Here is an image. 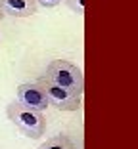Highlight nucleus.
Instances as JSON below:
<instances>
[{
  "label": "nucleus",
  "mask_w": 138,
  "mask_h": 149,
  "mask_svg": "<svg viewBox=\"0 0 138 149\" xmlns=\"http://www.w3.org/2000/svg\"><path fill=\"white\" fill-rule=\"evenodd\" d=\"M6 115H8V120H12V124L23 136L31 138V140H39L40 136H44V132H46L44 113L27 109L19 101H12L6 107Z\"/></svg>",
  "instance_id": "1"
},
{
  "label": "nucleus",
  "mask_w": 138,
  "mask_h": 149,
  "mask_svg": "<svg viewBox=\"0 0 138 149\" xmlns=\"http://www.w3.org/2000/svg\"><path fill=\"white\" fill-rule=\"evenodd\" d=\"M46 80L58 84L62 88H67L75 94L83 96V90H85V77H83V71L75 65V63L67 61V59H52V61L46 65V71L42 74Z\"/></svg>",
  "instance_id": "2"
},
{
  "label": "nucleus",
  "mask_w": 138,
  "mask_h": 149,
  "mask_svg": "<svg viewBox=\"0 0 138 149\" xmlns=\"http://www.w3.org/2000/svg\"><path fill=\"white\" fill-rule=\"evenodd\" d=\"M36 82L44 90L48 103L52 107H56L58 111H77L81 107V94H75L71 90H67V88L58 86V84L46 80L44 77H40Z\"/></svg>",
  "instance_id": "3"
},
{
  "label": "nucleus",
  "mask_w": 138,
  "mask_h": 149,
  "mask_svg": "<svg viewBox=\"0 0 138 149\" xmlns=\"http://www.w3.org/2000/svg\"><path fill=\"white\" fill-rule=\"evenodd\" d=\"M15 96H18V101L23 107L33 111H39V113H44L50 107L48 97H46L44 90L40 88L39 82H23L18 86L15 90Z\"/></svg>",
  "instance_id": "4"
},
{
  "label": "nucleus",
  "mask_w": 138,
  "mask_h": 149,
  "mask_svg": "<svg viewBox=\"0 0 138 149\" xmlns=\"http://www.w3.org/2000/svg\"><path fill=\"white\" fill-rule=\"evenodd\" d=\"M36 10L39 4L35 0H0V12L10 17H31Z\"/></svg>",
  "instance_id": "5"
},
{
  "label": "nucleus",
  "mask_w": 138,
  "mask_h": 149,
  "mask_svg": "<svg viewBox=\"0 0 138 149\" xmlns=\"http://www.w3.org/2000/svg\"><path fill=\"white\" fill-rule=\"evenodd\" d=\"M36 149H77V145L67 134H58V136H52L46 141H42Z\"/></svg>",
  "instance_id": "6"
},
{
  "label": "nucleus",
  "mask_w": 138,
  "mask_h": 149,
  "mask_svg": "<svg viewBox=\"0 0 138 149\" xmlns=\"http://www.w3.org/2000/svg\"><path fill=\"white\" fill-rule=\"evenodd\" d=\"M63 2H65V6L71 10L73 13L83 15V12H85V0H63Z\"/></svg>",
  "instance_id": "7"
},
{
  "label": "nucleus",
  "mask_w": 138,
  "mask_h": 149,
  "mask_svg": "<svg viewBox=\"0 0 138 149\" xmlns=\"http://www.w3.org/2000/svg\"><path fill=\"white\" fill-rule=\"evenodd\" d=\"M39 6H42V8H56V6H60L63 2V0H35Z\"/></svg>",
  "instance_id": "8"
},
{
  "label": "nucleus",
  "mask_w": 138,
  "mask_h": 149,
  "mask_svg": "<svg viewBox=\"0 0 138 149\" xmlns=\"http://www.w3.org/2000/svg\"><path fill=\"white\" fill-rule=\"evenodd\" d=\"M2 19H4V13H2V12H0V21H2Z\"/></svg>",
  "instance_id": "9"
}]
</instances>
